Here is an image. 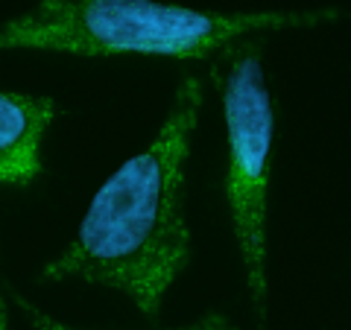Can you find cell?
<instances>
[{
  "label": "cell",
  "instance_id": "277c9868",
  "mask_svg": "<svg viewBox=\"0 0 351 330\" xmlns=\"http://www.w3.org/2000/svg\"><path fill=\"white\" fill-rule=\"evenodd\" d=\"M59 105L50 97L0 94V181L27 187L41 175V140Z\"/></svg>",
  "mask_w": 351,
  "mask_h": 330
},
{
  "label": "cell",
  "instance_id": "5b68a950",
  "mask_svg": "<svg viewBox=\"0 0 351 330\" xmlns=\"http://www.w3.org/2000/svg\"><path fill=\"white\" fill-rule=\"evenodd\" d=\"M15 301L21 304V310L27 313L32 330H80V327H68V325L56 322V318H50L47 313L36 310V307H32L29 301H24L21 295H15ZM179 330H240V327H237L228 316H223V313H208V316L199 318V322H193V325H188V327H179Z\"/></svg>",
  "mask_w": 351,
  "mask_h": 330
},
{
  "label": "cell",
  "instance_id": "8992f818",
  "mask_svg": "<svg viewBox=\"0 0 351 330\" xmlns=\"http://www.w3.org/2000/svg\"><path fill=\"white\" fill-rule=\"evenodd\" d=\"M0 330H6V307H3V295H0Z\"/></svg>",
  "mask_w": 351,
  "mask_h": 330
},
{
  "label": "cell",
  "instance_id": "3957f363",
  "mask_svg": "<svg viewBox=\"0 0 351 330\" xmlns=\"http://www.w3.org/2000/svg\"><path fill=\"white\" fill-rule=\"evenodd\" d=\"M223 114L228 140L226 199L243 257L252 304H267V196L276 138V108L263 76L261 53L246 47L228 62L223 79Z\"/></svg>",
  "mask_w": 351,
  "mask_h": 330
},
{
  "label": "cell",
  "instance_id": "7a4b0ae2",
  "mask_svg": "<svg viewBox=\"0 0 351 330\" xmlns=\"http://www.w3.org/2000/svg\"><path fill=\"white\" fill-rule=\"evenodd\" d=\"M337 9L214 15L156 0H38L29 12L0 24V50L36 47L76 56L205 59L261 29L316 27Z\"/></svg>",
  "mask_w": 351,
  "mask_h": 330
},
{
  "label": "cell",
  "instance_id": "6da1fadb",
  "mask_svg": "<svg viewBox=\"0 0 351 330\" xmlns=\"http://www.w3.org/2000/svg\"><path fill=\"white\" fill-rule=\"evenodd\" d=\"M202 108V82L184 76L156 140L129 158L88 205L73 243L41 269L44 281L82 278L126 292L156 318L191 260L184 225V164Z\"/></svg>",
  "mask_w": 351,
  "mask_h": 330
}]
</instances>
